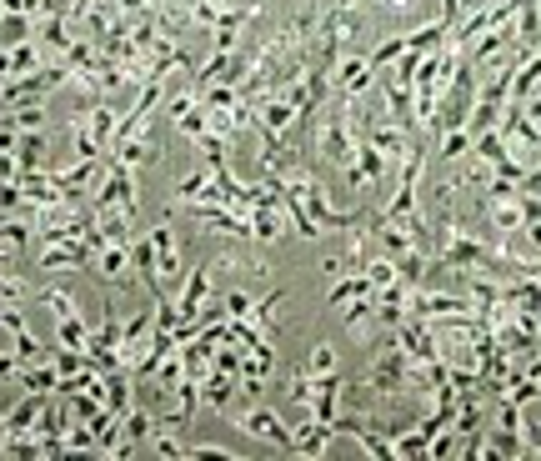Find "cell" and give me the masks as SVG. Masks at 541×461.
Masks as SVG:
<instances>
[{
  "label": "cell",
  "mask_w": 541,
  "mask_h": 461,
  "mask_svg": "<svg viewBox=\"0 0 541 461\" xmlns=\"http://www.w3.org/2000/svg\"><path fill=\"white\" fill-rule=\"evenodd\" d=\"M401 51H406V36H391V41H381V46L371 51V66L381 71V66H391V61H396Z\"/></svg>",
  "instance_id": "obj_9"
},
{
  "label": "cell",
  "mask_w": 541,
  "mask_h": 461,
  "mask_svg": "<svg viewBox=\"0 0 541 461\" xmlns=\"http://www.w3.org/2000/svg\"><path fill=\"white\" fill-rule=\"evenodd\" d=\"M306 371H311V376H331V371H336V346H331V341H316L311 356H306Z\"/></svg>",
  "instance_id": "obj_8"
},
{
  "label": "cell",
  "mask_w": 541,
  "mask_h": 461,
  "mask_svg": "<svg viewBox=\"0 0 541 461\" xmlns=\"http://www.w3.org/2000/svg\"><path fill=\"white\" fill-rule=\"evenodd\" d=\"M216 271H241V276H266V266H261L256 256H246V251H221V256H216Z\"/></svg>",
  "instance_id": "obj_6"
},
{
  "label": "cell",
  "mask_w": 541,
  "mask_h": 461,
  "mask_svg": "<svg viewBox=\"0 0 541 461\" xmlns=\"http://www.w3.org/2000/svg\"><path fill=\"white\" fill-rule=\"evenodd\" d=\"M281 306H286V286L256 296V326H261V331H276V326H281Z\"/></svg>",
  "instance_id": "obj_5"
},
{
  "label": "cell",
  "mask_w": 541,
  "mask_h": 461,
  "mask_svg": "<svg viewBox=\"0 0 541 461\" xmlns=\"http://www.w3.org/2000/svg\"><path fill=\"white\" fill-rule=\"evenodd\" d=\"M211 6H226V0H211Z\"/></svg>",
  "instance_id": "obj_13"
},
{
  "label": "cell",
  "mask_w": 541,
  "mask_h": 461,
  "mask_svg": "<svg viewBox=\"0 0 541 461\" xmlns=\"http://www.w3.org/2000/svg\"><path fill=\"white\" fill-rule=\"evenodd\" d=\"M146 236H151V251H156V291L181 286V281H186V256H181V241H176L171 216H161Z\"/></svg>",
  "instance_id": "obj_2"
},
{
  "label": "cell",
  "mask_w": 541,
  "mask_h": 461,
  "mask_svg": "<svg viewBox=\"0 0 541 461\" xmlns=\"http://www.w3.org/2000/svg\"><path fill=\"white\" fill-rule=\"evenodd\" d=\"M226 416H231V426H236L241 436H251V441H261V446H276V451H291V426H286V416H281L271 401H261V396L246 401V406L236 401Z\"/></svg>",
  "instance_id": "obj_1"
},
{
  "label": "cell",
  "mask_w": 541,
  "mask_h": 461,
  "mask_svg": "<svg viewBox=\"0 0 541 461\" xmlns=\"http://www.w3.org/2000/svg\"><path fill=\"white\" fill-rule=\"evenodd\" d=\"M521 231H526V246H531V251L541 256V216H531V221H526Z\"/></svg>",
  "instance_id": "obj_10"
},
{
  "label": "cell",
  "mask_w": 541,
  "mask_h": 461,
  "mask_svg": "<svg viewBox=\"0 0 541 461\" xmlns=\"http://www.w3.org/2000/svg\"><path fill=\"white\" fill-rule=\"evenodd\" d=\"M91 271H96L111 291L131 286V281H136V266H131V241H101V246H96V256H91Z\"/></svg>",
  "instance_id": "obj_3"
},
{
  "label": "cell",
  "mask_w": 541,
  "mask_h": 461,
  "mask_svg": "<svg viewBox=\"0 0 541 461\" xmlns=\"http://www.w3.org/2000/svg\"><path fill=\"white\" fill-rule=\"evenodd\" d=\"M371 81H376L371 56H341V61H336V101H356V96H366Z\"/></svg>",
  "instance_id": "obj_4"
},
{
  "label": "cell",
  "mask_w": 541,
  "mask_h": 461,
  "mask_svg": "<svg viewBox=\"0 0 541 461\" xmlns=\"http://www.w3.org/2000/svg\"><path fill=\"white\" fill-rule=\"evenodd\" d=\"M521 111H526V116H531V121L541 126V101H521Z\"/></svg>",
  "instance_id": "obj_11"
},
{
  "label": "cell",
  "mask_w": 541,
  "mask_h": 461,
  "mask_svg": "<svg viewBox=\"0 0 541 461\" xmlns=\"http://www.w3.org/2000/svg\"><path fill=\"white\" fill-rule=\"evenodd\" d=\"M196 146H201L206 166H231V146H226V136H221V131H206Z\"/></svg>",
  "instance_id": "obj_7"
},
{
  "label": "cell",
  "mask_w": 541,
  "mask_h": 461,
  "mask_svg": "<svg viewBox=\"0 0 541 461\" xmlns=\"http://www.w3.org/2000/svg\"><path fill=\"white\" fill-rule=\"evenodd\" d=\"M386 6H396V11H411V6H416V0H386Z\"/></svg>",
  "instance_id": "obj_12"
}]
</instances>
